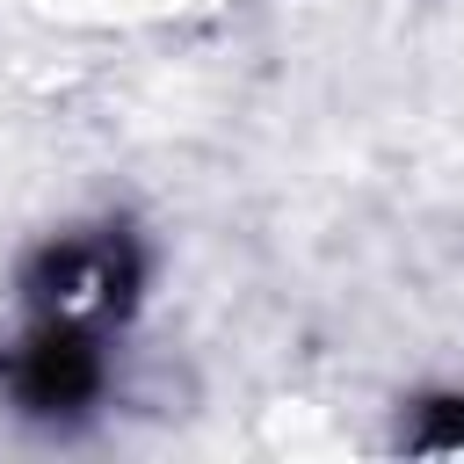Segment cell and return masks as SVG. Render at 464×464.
<instances>
[{
    "label": "cell",
    "mask_w": 464,
    "mask_h": 464,
    "mask_svg": "<svg viewBox=\"0 0 464 464\" xmlns=\"http://www.w3.org/2000/svg\"><path fill=\"white\" fill-rule=\"evenodd\" d=\"M138 283H145V254L123 225L58 232L22 261V304L36 319H80L102 334L138 312Z\"/></svg>",
    "instance_id": "obj_1"
},
{
    "label": "cell",
    "mask_w": 464,
    "mask_h": 464,
    "mask_svg": "<svg viewBox=\"0 0 464 464\" xmlns=\"http://www.w3.org/2000/svg\"><path fill=\"white\" fill-rule=\"evenodd\" d=\"M109 334L102 326H80V319H36L22 326V341L7 348L0 362V384L7 399L29 413V420H72L94 406L102 377H109Z\"/></svg>",
    "instance_id": "obj_2"
}]
</instances>
